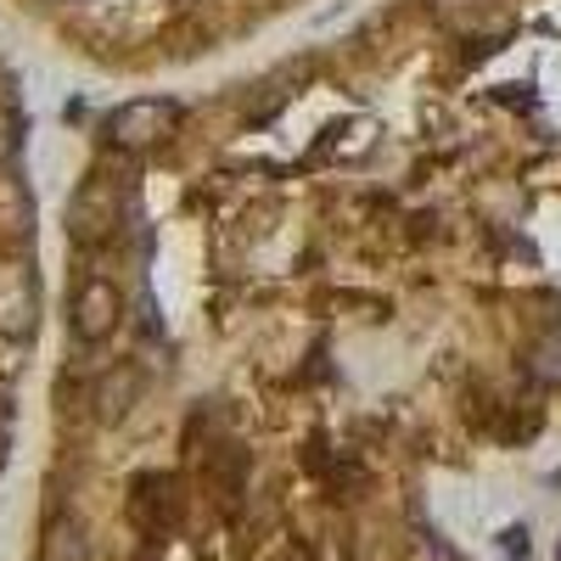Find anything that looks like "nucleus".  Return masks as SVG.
Masks as SVG:
<instances>
[{"mask_svg": "<svg viewBox=\"0 0 561 561\" xmlns=\"http://www.w3.org/2000/svg\"><path fill=\"white\" fill-rule=\"evenodd\" d=\"M528 377H539V382H561V325H550V332L528 348Z\"/></svg>", "mask_w": 561, "mask_h": 561, "instance_id": "10", "label": "nucleus"}, {"mask_svg": "<svg viewBox=\"0 0 561 561\" xmlns=\"http://www.w3.org/2000/svg\"><path fill=\"white\" fill-rule=\"evenodd\" d=\"M68 325H73V337L84 348H96L107 343L118 325H124V287L113 275H79V287H73V304H68Z\"/></svg>", "mask_w": 561, "mask_h": 561, "instance_id": "3", "label": "nucleus"}, {"mask_svg": "<svg viewBox=\"0 0 561 561\" xmlns=\"http://www.w3.org/2000/svg\"><path fill=\"white\" fill-rule=\"evenodd\" d=\"M39 561H84V528L79 517L57 511L51 523H45V539H39Z\"/></svg>", "mask_w": 561, "mask_h": 561, "instance_id": "9", "label": "nucleus"}, {"mask_svg": "<svg viewBox=\"0 0 561 561\" xmlns=\"http://www.w3.org/2000/svg\"><path fill=\"white\" fill-rule=\"evenodd\" d=\"M140 388H147V377H140L135 359H118L113 370H102L96 388H90V415L96 421H124L140 399Z\"/></svg>", "mask_w": 561, "mask_h": 561, "instance_id": "5", "label": "nucleus"}, {"mask_svg": "<svg viewBox=\"0 0 561 561\" xmlns=\"http://www.w3.org/2000/svg\"><path fill=\"white\" fill-rule=\"evenodd\" d=\"M34 314H39V293H34V275L23 259L0 253V337L23 343L34 332Z\"/></svg>", "mask_w": 561, "mask_h": 561, "instance_id": "4", "label": "nucleus"}, {"mask_svg": "<svg viewBox=\"0 0 561 561\" xmlns=\"http://www.w3.org/2000/svg\"><path fill=\"white\" fill-rule=\"evenodd\" d=\"M118 225H124V180L96 169L90 180H79V192L68 203V237L79 253H96L118 237Z\"/></svg>", "mask_w": 561, "mask_h": 561, "instance_id": "2", "label": "nucleus"}, {"mask_svg": "<svg viewBox=\"0 0 561 561\" xmlns=\"http://www.w3.org/2000/svg\"><path fill=\"white\" fill-rule=\"evenodd\" d=\"M18 135H23V129H18V113H12L7 102H0V169H7V163L18 158Z\"/></svg>", "mask_w": 561, "mask_h": 561, "instance_id": "11", "label": "nucleus"}, {"mask_svg": "<svg viewBox=\"0 0 561 561\" xmlns=\"http://www.w3.org/2000/svg\"><path fill=\"white\" fill-rule=\"evenodd\" d=\"M174 511H180V500H174V483H169L163 472L135 478V489H129V517H135V528H140V534L158 539V534L174 523Z\"/></svg>", "mask_w": 561, "mask_h": 561, "instance_id": "7", "label": "nucleus"}, {"mask_svg": "<svg viewBox=\"0 0 561 561\" xmlns=\"http://www.w3.org/2000/svg\"><path fill=\"white\" fill-rule=\"evenodd\" d=\"M180 124H185L180 102H169V96H135V102L107 113L102 140L113 152H158V147H169V140L180 135Z\"/></svg>", "mask_w": 561, "mask_h": 561, "instance_id": "1", "label": "nucleus"}, {"mask_svg": "<svg viewBox=\"0 0 561 561\" xmlns=\"http://www.w3.org/2000/svg\"><path fill=\"white\" fill-rule=\"evenodd\" d=\"M438 28H449L455 39H489L505 28V12H500V0H427Z\"/></svg>", "mask_w": 561, "mask_h": 561, "instance_id": "6", "label": "nucleus"}, {"mask_svg": "<svg viewBox=\"0 0 561 561\" xmlns=\"http://www.w3.org/2000/svg\"><path fill=\"white\" fill-rule=\"evenodd\" d=\"M28 219H34L28 185L0 169V242H28Z\"/></svg>", "mask_w": 561, "mask_h": 561, "instance_id": "8", "label": "nucleus"}]
</instances>
